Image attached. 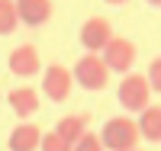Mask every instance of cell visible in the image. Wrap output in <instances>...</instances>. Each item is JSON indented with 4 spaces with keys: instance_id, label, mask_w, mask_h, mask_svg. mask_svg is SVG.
Listing matches in <instances>:
<instances>
[{
    "instance_id": "277c9868",
    "label": "cell",
    "mask_w": 161,
    "mask_h": 151,
    "mask_svg": "<svg viewBox=\"0 0 161 151\" xmlns=\"http://www.w3.org/2000/svg\"><path fill=\"white\" fill-rule=\"evenodd\" d=\"M136 55H139V48H136V42L132 39H126V35H113V42L103 48V61H106V67L110 71H116V74H129L132 71V64H136Z\"/></svg>"
},
{
    "instance_id": "5b68a950",
    "label": "cell",
    "mask_w": 161,
    "mask_h": 151,
    "mask_svg": "<svg viewBox=\"0 0 161 151\" xmlns=\"http://www.w3.org/2000/svg\"><path fill=\"white\" fill-rule=\"evenodd\" d=\"M74 90V74L61 64H48L42 71V97H48L52 103H64Z\"/></svg>"
},
{
    "instance_id": "8fae6325",
    "label": "cell",
    "mask_w": 161,
    "mask_h": 151,
    "mask_svg": "<svg viewBox=\"0 0 161 151\" xmlns=\"http://www.w3.org/2000/svg\"><path fill=\"white\" fill-rule=\"evenodd\" d=\"M87 122H90V119H87L84 113H71V116H61V119L55 122V132H58L68 145H74L84 132H90V129H87Z\"/></svg>"
},
{
    "instance_id": "6da1fadb",
    "label": "cell",
    "mask_w": 161,
    "mask_h": 151,
    "mask_svg": "<svg viewBox=\"0 0 161 151\" xmlns=\"http://www.w3.org/2000/svg\"><path fill=\"white\" fill-rule=\"evenodd\" d=\"M100 138H103V148L106 151H132L139 145V122L129 119V116H113L103 122L100 129Z\"/></svg>"
},
{
    "instance_id": "4fadbf2b",
    "label": "cell",
    "mask_w": 161,
    "mask_h": 151,
    "mask_svg": "<svg viewBox=\"0 0 161 151\" xmlns=\"http://www.w3.org/2000/svg\"><path fill=\"white\" fill-rule=\"evenodd\" d=\"M19 26V13H16V0H0V35L16 32Z\"/></svg>"
},
{
    "instance_id": "2e32d148",
    "label": "cell",
    "mask_w": 161,
    "mask_h": 151,
    "mask_svg": "<svg viewBox=\"0 0 161 151\" xmlns=\"http://www.w3.org/2000/svg\"><path fill=\"white\" fill-rule=\"evenodd\" d=\"M145 77H148L152 90L161 93V55H158V58H152V64H148V71H145Z\"/></svg>"
},
{
    "instance_id": "8992f818",
    "label": "cell",
    "mask_w": 161,
    "mask_h": 151,
    "mask_svg": "<svg viewBox=\"0 0 161 151\" xmlns=\"http://www.w3.org/2000/svg\"><path fill=\"white\" fill-rule=\"evenodd\" d=\"M77 39H80V45H84V51L103 55V48L113 42V26H110V19H103V16H90V19H84Z\"/></svg>"
},
{
    "instance_id": "d6986e66",
    "label": "cell",
    "mask_w": 161,
    "mask_h": 151,
    "mask_svg": "<svg viewBox=\"0 0 161 151\" xmlns=\"http://www.w3.org/2000/svg\"><path fill=\"white\" fill-rule=\"evenodd\" d=\"M132 151H142V148H132Z\"/></svg>"
},
{
    "instance_id": "5bb4252c",
    "label": "cell",
    "mask_w": 161,
    "mask_h": 151,
    "mask_svg": "<svg viewBox=\"0 0 161 151\" xmlns=\"http://www.w3.org/2000/svg\"><path fill=\"white\" fill-rule=\"evenodd\" d=\"M39 151H74V145H68L55 129H52V132L42 135V145H39Z\"/></svg>"
},
{
    "instance_id": "e0dca14e",
    "label": "cell",
    "mask_w": 161,
    "mask_h": 151,
    "mask_svg": "<svg viewBox=\"0 0 161 151\" xmlns=\"http://www.w3.org/2000/svg\"><path fill=\"white\" fill-rule=\"evenodd\" d=\"M103 3H110V7H123V3H129V0H103Z\"/></svg>"
},
{
    "instance_id": "7a4b0ae2",
    "label": "cell",
    "mask_w": 161,
    "mask_h": 151,
    "mask_svg": "<svg viewBox=\"0 0 161 151\" xmlns=\"http://www.w3.org/2000/svg\"><path fill=\"white\" fill-rule=\"evenodd\" d=\"M71 74H74V84L77 87H84L87 93L93 90H103L106 84H110V67H106V61H103V55H90V51H84L77 58V64L71 67Z\"/></svg>"
},
{
    "instance_id": "9a60e30c",
    "label": "cell",
    "mask_w": 161,
    "mask_h": 151,
    "mask_svg": "<svg viewBox=\"0 0 161 151\" xmlns=\"http://www.w3.org/2000/svg\"><path fill=\"white\" fill-rule=\"evenodd\" d=\"M74 151H106V148H103V138H100L97 132H84L74 142Z\"/></svg>"
},
{
    "instance_id": "ac0fdd59",
    "label": "cell",
    "mask_w": 161,
    "mask_h": 151,
    "mask_svg": "<svg viewBox=\"0 0 161 151\" xmlns=\"http://www.w3.org/2000/svg\"><path fill=\"white\" fill-rule=\"evenodd\" d=\"M145 3H152V7H161V0H145Z\"/></svg>"
},
{
    "instance_id": "ba28073f",
    "label": "cell",
    "mask_w": 161,
    "mask_h": 151,
    "mask_svg": "<svg viewBox=\"0 0 161 151\" xmlns=\"http://www.w3.org/2000/svg\"><path fill=\"white\" fill-rule=\"evenodd\" d=\"M52 0H16V13H19V26L39 29L52 19Z\"/></svg>"
},
{
    "instance_id": "52a82bcc",
    "label": "cell",
    "mask_w": 161,
    "mask_h": 151,
    "mask_svg": "<svg viewBox=\"0 0 161 151\" xmlns=\"http://www.w3.org/2000/svg\"><path fill=\"white\" fill-rule=\"evenodd\" d=\"M7 67L16 77H32V74H39L42 71V61H39V51H36V45H16L10 55H7Z\"/></svg>"
},
{
    "instance_id": "9c48e42d",
    "label": "cell",
    "mask_w": 161,
    "mask_h": 151,
    "mask_svg": "<svg viewBox=\"0 0 161 151\" xmlns=\"http://www.w3.org/2000/svg\"><path fill=\"white\" fill-rule=\"evenodd\" d=\"M42 135H45V132H39V126H32V122H19V126L10 132L7 148H10V151H39Z\"/></svg>"
},
{
    "instance_id": "3957f363",
    "label": "cell",
    "mask_w": 161,
    "mask_h": 151,
    "mask_svg": "<svg viewBox=\"0 0 161 151\" xmlns=\"http://www.w3.org/2000/svg\"><path fill=\"white\" fill-rule=\"evenodd\" d=\"M152 84L145 74H126L116 87V97H119V106L126 113H142V109L152 106Z\"/></svg>"
},
{
    "instance_id": "7c38bea8",
    "label": "cell",
    "mask_w": 161,
    "mask_h": 151,
    "mask_svg": "<svg viewBox=\"0 0 161 151\" xmlns=\"http://www.w3.org/2000/svg\"><path fill=\"white\" fill-rule=\"evenodd\" d=\"M136 122H139V135L145 142H161V106L158 103H152L148 109H142Z\"/></svg>"
},
{
    "instance_id": "30bf717a",
    "label": "cell",
    "mask_w": 161,
    "mask_h": 151,
    "mask_svg": "<svg viewBox=\"0 0 161 151\" xmlns=\"http://www.w3.org/2000/svg\"><path fill=\"white\" fill-rule=\"evenodd\" d=\"M7 103H10V109L19 119H29L36 109H39V90L36 87H13L7 93Z\"/></svg>"
}]
</instances>
